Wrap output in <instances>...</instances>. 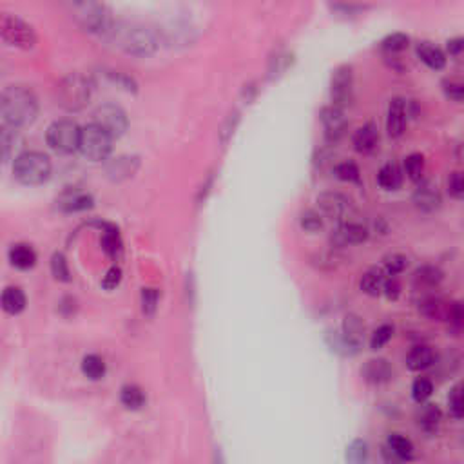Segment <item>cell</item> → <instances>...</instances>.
I'll return each mask as SVG.
<instances>
[{
    "label": "cell",
    "instance_id": "obj_1",
    "mask_svg": "<svg viewBox=\"0 0 464 464\" xmlns=\"http://www.w3.org/2000/svg\"><path fill=\"white\" fill-rule=\"evenodd\" d=\"M39 102L31 89L24 86H10L0 93V115L11 127H24L37 118Z\"/></svg>",
    "mask_w": 464,
    "mask_h": 464
},
{
    "label": "cell",
    "instance_id": "obj_2",
    "mask_svg": "<svg viewBox=\"0 0 464 464\" xmlns=\"http://www.w3.org/2000/svg\"><path fill=\"white\" fill-rule=\"evenodd\" d=\"M113 42L125 53L134 57H149L158 49V37L153 29L144 24H134V22H122L115 24L107 33Z\"/></svg>",
    "mask_w": 464,
    "mask_h": 464
},
{
    "label": "cell",
    "instance_id": "obj_3",
    "mask_svg": "<svg viewBox=\"0 0 464 464\" xmlns=\"http://www.w3.org/2000/svg\"><path fill=\"white\" fill-rule=\"evenodd\" d=\"M13 174L24 185H42L51 176V160L39 151L22 153L15 158Z\"/></svg>",
    "mask_w": 464,
    "mask_h": 464
},
{
    "label": "cell",
    "instance_id": "obj_4",
    "mask_svg": "<svg viewBox=\"0 0 464 464\" xmlns=\"http://www.w3.org/2000/svg\"><path fill=\"white\" fill-rule=\"evenodd\" d=\"M71 15L78 26L89 33L107 35L115 26L109 8L98 2H75L71 4Z\"/></svg>",
    "mask_w": 464,
    "mask_h": 464
},
{
    "label": "cell",
    "instance_id": "obj_5",
    "mask_svg": "<svg viewBox=\"0 0 464 464\" xmlns=\"http://www.w3.org/2000/svg\"><path fill=\"white\" fill-rule=\"evenodd\" d=\"M91 98V84L80 73L67 75L57 86V104L66 111H80Z\"/></svg>",
    "mask_w": 464,
    "mask_h": 464
},
{
    "label": "cell",
    "instance_id": "obj_6",
    "mask_svg": "<svg viewBox=\"0 0 464 464\" xmlns=\"http://www.w3.org/2000/svg\"><path fill=\"white\" fill-rule=\"evenodd\" d=\"M0 39L20 49H33L39 42L33 26L13 13H0Z\"/></svg>",
    "mask_w": 464,
    "mask_h": 464
},
{
    "label": "cell",
    "instance_id": "obj_7",
    "mask_svg": "<svg viewBox=\"0 0 464 464\" xmlns=\"http://www.w3.org/2000/svg\"><path fill=\"white\" fill-rule=\"evenodd\" d=\"M80 127L73 120H57L48 127V145L60 154H71L78 149Z\"/></svg>",
    "mask_w": 464,
    "mask_h": 464
},
{
    "label": "cell",
    "instance_id": "obj_8",
    "mask_svg": "<svg viewBox=\"0 0 464 464\" xmlns=\"http://www.w3.org/2000/svg\"><path fill=\"white\" fill-rule=\"evenodd\" d=\"M78 149L86 158L93 160V162H102L109 156L111 149H113V138L104 133L98 125L89 124L80 131Z\"/></svg>",
    "mask_w": 464,
    "mask_h": 464
},
{
    "label": "cell",
    "instance_id": "obj_9",
    "mask_svg": "<svg viewBox=\"0 0 464 464\" xmlns=\"http://www.w3.org/2000/svg\"><path fill=\"white\" fill-rule=\"evenodd\" d=\"M93 124L98 125L104 133H107L111 138H120L122 134L127 131V115L122 107L115 106V104H104L95 111L93 115Z\"/></svg>",
    "mask_w": 464,
    "mask_h": 464
},
{
    "label": "cell",
    "instance_id": "obj_10",
    "mask_svg": "<svg viewBox=\"0 0 464 464\" xmlns=\"http://www.w3.org/2000/svg\"><path fill=\"white\" fill-rule=\"evenodd\" d=\"M331 98L332 106L345 109L354 98V71L352 66H340L332 73L331 78Z\"/></svg>",
    "mask_w": 464,
    "mask_h": 464
},
{
    "label": "cell",
    "instance_id": "obj_11",
    "mask_svg": "<svg viewBox=\"0 0 464 464\" xmlns=\"http://www.w3.org/2000/svg\"><path fill=\"white\" fill-rule=\"evenodd\" d=\"M321 124L325 127V136L328 142H337L343 138L346 127H349V120L345 116V111L335 106H326L321 109Z\"/></svg>",
    "mask_w": 464,
    "mask_h": 464
},
{
    "label": "cell",
    "instance_id": "obj_12",
    "mask_svg": "<svg viewBox=\"0 0 464 464\" xmlns=\"http://www.w3.org/2000/svg\"><path fill=\"white\" fill-rule=\"evenodd\" d=\"M369 229L359 221H343L332 234V243L335 247H346V245H359L366 241Z\"/></svg>",
    "mask_w": 464,
    "mask_h": 464
},
{
    "label": "cell",
    "instance_id": "obj_13",
    "mask_svg": "<svg viewBox=\"0 0 464 464\" xmlns=\"http://www.w3.org/2000/svg\"><path fill=\"white\" fill-rule=\"evenodd\" d=\"M317 205L321 212L328 216L331 220H343L350 209V203L340 192H323L317 198Z\"/></svg>",
    "mask_w": 464,
    "mask_h": 464
},
{
    "label": "cell",
    "instance_id": "obj_14",
    "mask_svg": "<svg viewBox=\"0 0 464 464\" xmlns=\"http://www.w3.org/2000/svg\"><path fill=\"white\" fill-rule=\"evenodd\" d=\"M411 200L419 211L434 212L440 207V192L437 185H434L431 182H419Z\"/></svg>",
    "mask_w": 464,
    "mask_h": 464
},
{
    "label": "cell",
    "instance_id": "obj_15",
    "mask_svg": "<svg viewBox=\"0 0 464 464\" xmlns=\"http://www.w3.org/2000/svg\"><path fill=\"white\" fill-rule=\"evenodd\" d=\"M407 129V102L402 98L390 100L387 115V131L392 138H399Z\"/></svg>",
    "mask_w": 464,
    "mask_h": 464
},
{
    "label": "cell",
    "instance_id": "obj_16",
    "mask_svg": "<svg viewBox=\"0 0 464 464\" xmlns=\"http://www.w3.org/2000/svg\"><path fill=\"white\" fill-rule=\"evenodd\" d=\"M28 306V297H26V292L20 287H15L10 285L6 287L4 290L0 292V308L10 314V316H19L26 310Z\"/></svg>",
    "mask_w": 464,
    "mask_h": 464
},
{
    "label": "cell",
    "instance_id": "obj_17",
    "mask_svg": "<svg viewBox=\"0 0 464 464\" xmlns=\"http://www.w3.org/2000/svg\"><path fill=\"white\" fill-rule=\"evenodd\" d=\"M8 259H10L11 267L19 268V270H31L37 265L39 256H37L31 245L17 243L8 252Z\"/></svg>",
    "mask_w": 464,
    "mask_h": 464
},
{
    "label": "cell",
    "instance_id": "obj_18",
    "mask_svg": "<svg viewBox=\"0 0 464 464\" xmlns=\"http://www.w3.org/2000/svg\"><path fill=\"white\" fill-rule=\"evenodd\" d=\"M354 149L358 153L369 154L375 151L379 144V131L375 124H364L363 127H359L354 134Z\"/></svg>",
    "mask_w": 464,
    "mask_h": 464
},
{
    "label": "cell",
    "instance_id": "obj_19",
    "mask_svg": "<svg viewBox=\"0 0 464 464\" xmlns=\"http://www.w3.org/2000/svg\"><path fill=\"white\" fill-rule=\"evenodd\" d=\"M363 375L366 381H370V383L379 384L390 381L393 375V370L387 359H370L369 363L364 364Z\"/></svg>",
    "mask_w": 464,
    "mask_h": 464
},
{
    "label": "cell",
    "instance_id": "obj_20",
    "mask_svg": "<svg viewBox=\"0 0 464 464\" xmlns=\"http://www.w3.org/2000/svg\"><path fill=\"white\" fill-rule=\"evenodd\" d=\"M20 145V134L17 127L0 125V163L8 162Z\"/></svg>",
    "mask_w": 464,
    "mask_h": 464
},
{
    "label": "cell",
    "instance_id": "obj_21",
    "mask_svg": "<svg viewBox=\"0 0 464 464\" xmlns=\"http://www.w3.org/2000/svg\"><path fill=\"white\" fill-rule=\"evenodd\" d=\"M102 249L111 259H120L124 254V241L120 236V230L115 225H104L102 232Z\"/></svg>",
    "mask_w": 464,
    "mask_h": 464
},
{
    "label": "cell",
    "instance_id": "obj_22",
    "mask_svg": "<svg viewBox=\"0 0 464 464\" xmlns=\"http://www.w3.org/2000/svg\"><path fill=\"white\" fill-rule=\"evenodd\" d=\"M343 335H345V345L350 349H359L364 337V325L354 314H349L343 321Z\"/></svg>",
    "mask_w": 464,
    "mask_h": 464
},
{
    "label": "cell",
    "instance_id": "obj_23",
    "mask_svg": "<svg viewBox=\"0 0 464 464\" xmlns=\"http://www.w3.org/2000/svg\"><path fill=\"white\" fill-rule=\"evenodd\" d=\"M440 410L437 405L426 402L421 405V408L417 410V425L426 434H434L440 425Z\"/></svg>",
    "mask_w": 464,
    "mask_h": 464
},
{
    "label": "cell",
    "instance_id": "obj_24",
    "mask_svg": "<svg viewBox=\"0 0 464 464\" xmlns=\"http://www.w3.org/2000/svg\"><path fill=\"white\" fill-rule=\"evenodd\" d=\"M58 207L64 212H82L91 209L93 207V196L86 194V192H67L58 200Z\"/></svg>",
    "mask_w": 464,
    "mask_h": 464
},
{
    "label": "cell",
    "instance_id": "obj_25",
    "mask_svg": "<svg viewBox=\"0 0 464 464\" xmlns=\"http://www.w3.org/2000/svg\"><path fill=\"white\" fill-rule=\"evenodd\" d=\"M417 57L421 58V62H425L430 69H443L446 66V57L437 46L431 42H419L417 46Z\"/></svg>",
    "mask_w": 464,
    "mask_h": 464
},
{
    "label": "cell",
    "instance_id": "obj_26",
    "mask_svg": "<svg viewBox=\"0 0 464 464\" xmlns=\"http://www.w3.org/2000/svg\"><path fill=\"white\" fill-rule=\"evenodd\" d=\"M120 402H122L127 410L136 411L142 410V408L145 407L147 398H145V392L138 387V384H124L122 390H120Z\"/></svg>",
    "mask_w": 464,
    "mask_h": 464
},
{
    "label": "cell",
    "instance_id": "obj_27",
    "mask_svg": "<svg viewBox=\"0 0 464 464\" xmlns=\"http://www.w3.org/2000/svg\"><path fill=\"white\" fill-rule=\"evenodd\" d=\"M434 361H436V354H434V350L430 346H416L407 355V366L410 370H414V372L430 369Z\"/></svg>",
    "mask_w": 464,
    "mask_h": 464
},
{
    "label": "cell",
    "instance_id": "obj_28",
    "mask_svg": "<svg viewBox=\"0 0 464 464\" xmlns=\"http://www.w3.org/2000/svg\"><path fill=\"white\" fill-rule=\"evenodd\" d=\"M82 373L86 375L87 379L91 381H100V379L106 378L107 373V364L104 361V358H100L98 354H87L86 358L82 359Z\"/></svg>",
    "mask_w": 464,
    "mask_h": 464
},
{
    "label": "cell",
    "instance_id": "obj_29",
    "mask_svg": "<svg viewBox=\"0 0 464 464\" xmlns=\"http://www.w3.org/2000/svg\"><path fill=\"white\" fill-rule=\"evenodd\" d=\"M378 183L384 191H396L402 183V173L401 169L396 163H387L379 169L378 173Z\"/></svg>",
    "mask_w": 464,
    "mask_h": 464
},
{
    "label": "cell",
    "instance_id": "obj_30",
    "mask_svg": "<svg viewBox=\"0 0 464 464\" xmlns=\"http://www.w3.org/2000/svg\"><path fill=\"white\" fill-rule=\"evenodd\" d=\"M443 279V272L434 265H425L414 272V283L417 288H434Z\"/></svg>",
    "mask_w": 464,
    "mask_h": 464
},
{
    "label": "cell",
    "instance_id": "obj_31",
    "mask_svg": "<svg viewBox=\"0 0 464 464\" xmlns=\"http://www.w3.org/2000/svg\"><path fill=\"white\" fill-rule=\"evenodd\" d=\"M387 281V278L383 276V272L379 270V268H370L366 272L363 274V278H361V290L364 294H369V296H379L381 292H383V285Z\"/></svg>",
    "mask_w": 464,
    "mask_h": 464
},
{
    "label": "cell",
    "instance_id": "obj_32",
    "mask_svg": "<svg viewBox=\"0 0 464 464\" xmlns=\"http://www.w3.org/2000/svg\"><path fill=\"white\" fill-rule=\"evenodd\" d=\"M388 448L399 459L410 461L414 457V445H411V440L408 437L401 436V434L388 436Z\"/></svg>",
    "mask_w": 464,
    "mask_h": 464
},
{
    "label": "cell",
    "instance_id": "obj_33",
    "mask_svg": "<svg viewBox=\"0 0 464 464\" xmlns=\"http://www.w3.org/2000/svg\"><path fill=\"white\" fill-rule=\"evenodd\" d=\"M419 308H421L423 314H425L426 317H430V319H443V317H446L448 305H445L443 299H439V297L430 296V297H425V299H423Z\"/></svg>",
    "mask_w": 464,
    "mask_h": 464
},
{
    "label": "cell",
    "instance_id": "obj_34",
    "mask_svg": "<svg viewBox=\"0 0 464 464\" xmlns=\"http://www.w3.org/2000/svg\"><path fill=\"white\" fill-rule=\"evenodd\" d=\"M405 171H407L408 178L411 182H423V176H425V156L419 153H414L410 156H407L405 160Z\"/></svg>",
    "mask_w": 464,
    "mask_h": 464
},
{
    "label": "cell",
    "instance_id": "obj_35",
    "mask_svg": "<svg viewBox=\"0 0 464 464\" xmlns=\"http://www.w3.org/2000/svg\"><path fill=\"white\" fill-rule=\"evenodd\" d=\"M51 274L57 281L67 283L71 281V270H69V263H67L66 256L62 252H55L51 258Z\"/></svg>",
    "mask_w": 464,
    "mask_h": 464
},
{
    "label": "cell",
    "instance_id": "obj_36",
    "mask_svg": "<svg viewBox=\"0 0 464 464\" xmlns=\"http://www.w3.org/2000/svg\"><path fill=\"white\" fill-rule=\"evenodd\" d=\"M431 393H434V384H431L430 379L417 378L411 384V398L419 405H425L430 399Z\"/></svg>",
    "mask_w": 464,
    "mask_h": 464
},
{
    "label": "cell",
    "instance_id": "obj_37",
    "mask_svg": "<svg viewBox=\"0 0 464 464\" xmlns=\"http://www.w3.org/2000/svg\"><path fill=\"white\" fill-rule=\"evenodd\" d=\"M142 312H144L145 316H154L156 310H158V303H160V292L158 288L147 287L142 290Z\"/></svg>",
    "mask_w": 464,
    "mask_h": 464
},
{
    "label": "cell",
    "instance_id": "obj_38",
    "mask_svg": "<svg viewBox=\"0 0 464 464\" xmlns=\"http://www.w3.org/2000/svg\"><path fill=\"white\" fill-rule=\"evenodd\" d=\"M408 44H410V37L405 33H392L388 35L387 39L381 42V48L387 53H399L402 49L408 48Z\"/></svg>",
    "mask_w": 464,
    "mask_h": 464
},
{
    "label": "cell",
    "instance_id": "obj_39",
    "mask_svg": "<svg viewBox=\"0 0 464 464\" xmlns=\"http://www.w3.org/2000/svg\"><path fill=\"white\" fill-rule=\"evenodd\" d=\"M346 459H349L350 464H366V461H369V446H366V443L364 440H354L349 446Z\"/></svg>",
    "mask_w": 464,
    "mask_h": 464
},
{
    "label": "cell",
    "instance_id": "obj_40",
    "mask_svg": "<svg viewBox=\"0 0 464 464\" xmlns=\"http://www.w3.org/2000/svg\"><path fill=\"white\" fill-rule=\"evenodd\" d=\"M448 407H450V414L455 419H463L464 414V401H463V384H455L452 388L450 396H448Z\"/></svg>",
    "mask_w": 464,
    "mask_h": 464
},
{
    "label": "cell",
    "instance_id": "obj_41",
    "mask_svg": "<svg viewBox=\"0 0 464 464\" xmlns=\"http://www.w3.org/2000/svg\"><path fill=\"white\" fill-rule=\"evenodd\" d=\"M335 176L343 180V182H359L361 173H359V167L354 162H341L335 165L334 169Z\"/></svg>",
    "mask_w": 464,
    "mask_h": 464
},
{
    "label": "cell",
    "instance_id": "obj_42",
    "mask_svg": "<svg viewBox=\"0 0 464 464\" xmlns=\"http://www.w3.org/2000/svg\"><path fill=\"white\" fill-rule=\"evenodd\" d=\"M408 265V259L407 256H402V254H390V256H387L384 258V268H387V272L390 278H393V276H398V274H401L405 268H407Z\"/></svg>",
    "mask_w": 464,
    "mask_h": 464
},
{
    "label": "cell",
    "instance_id": "obj_43",
    "mask_svg": "<svg viewBox=\"0 0 464 464\" xmlns=\"http://www.w3.org/2000/svg\"><path fill=\"white\" fill-rule=\"evenodd\" d=\"M393 335V326L392 325H381L378 331L372 334V340H370V346L372 350H381L388 341L392 340Z\"/></svg>",
    "mask_w": 464,
    "mask_h": 464
},
{
    "label": "cell",
    "instance_id": "obj_44",
    "mask_svg": "<svg viewBox=\"0 0 464 464\" xmlns=\"http://www.w3.org/2000/svg\"><path fill=\"white\" fill-rule=\"evenodd\" d=\"M299 223H301V227L306 230V232H317V230L323 229V220H321V214H317L316 211L301 212Z\"/></svg>",
    "mask_w": 464,
    "mask_h": 464
},
{
    "label": "cell",
    "instance_id": "obj_45",
    "mask_svg": "<svg viewBox=\"0 0 464 464\" xmlns=\"http://www.w3.org/2000/svg\"><path fill=\"white\" fill-rule=\"evenodd\" d=\"M122 278H124L122 268H120L118 265H113V267L106 272V276L102 278V287L106 288V290H115L120 283H122Z\"/></svg>",
    "mask_w": 464,
    "mask_h": 464
},
{
    "label": "cell",
    "instance_id": "obj_46",
    "mask_svg": "<svg viewBox=\"0 0 464 464\" xmlns=\"http://www.w3.org/2000/svg\"><path fill=\"white\" fill-rule=\"evenodd\" d=\"M446 319L450 321V325L454 326L455 331H461V326H463V319H464V312H463V306H461L459 301H454L448 305V310H446Z\"/></svg>",
    "mask_w": 464,
    "mask_h": 464
},
{
    "label": "cell",
    "instance_id": "obj_47",
    "mask_svg": "<svg viewBox=\"0 0 464 464\" xmlns=\"http://www.w3.org/2000/svg\"><path fill=\"white\" fill-rule=\"evenodd\" d=\"M448 191H450V194L455 198V200H463L464 180L463 174H461L459 171H454V173L448 176Z\"/></svg>",
    "mask_w": 464,
    "mask_h": 464
},
{
    "label": "cell",
    "instance_id": "obj_48",
    "mask_svg": "<svg viewBox=\"0 0 464 464\" xmlns=\"http://www.w3.org/2000/svg\"><path fill=\"white\" fill-rule=\"evenodd\" d=\"M443 89H445L446 96L452 98L454 102H463L464 86L459 80H454V78L452 80H445L443 82Z\"/></svg>",
    "mask_w": 464,
    "mask_h": 464
},
{
    "label": "cell",
    "instance_id": "obj_49",
    "mask_svg": "<svg viewBox=\"0 0 464 464\" xmlns=\"http://www.w3.org/2000/svg\"><path fill=\"white\" fill-rule=\"evenodd\" d=\"M134 158H118L115 162H111L109 165V174H122V176H129L133 174L134 169L131 167Z\"/></svg>",
    "mask_w": 464,
    "mask_h": 464
},
{
    "label": "cell",
    "instance_id": "obj_50",
    "mask_svg": "<svg viewBox=\"0 0 464 464\" xmlns=\"http://www.w3.org/2000/svg\"><path fill=\"white\" fill-rule=\"evenodd\" d=\"M383 294L388 299H398L399 294H401V285L396 278H387L383 285Z\"/></svg>",
    "mask_w": 464,
    "mask_h": 464
},
{
    "label": "cell",
    "instance_id": "obj_51",
    "mask_svg": "<svg viewBox=\"0 0 464 464\" xmlns=\"http://www.w3.org/2000/svg\"><path fill=\"white\" fill-rule=\"evenodd\" d=\"M448 46H446V48H448V53L450 55H454V57H459L461 53H463V48H464V40L461 39V37H457V39H452V40H448Z\"/></svg>",
    "mask_w": 464,
    "mask_h": 464
}]
</instances>
